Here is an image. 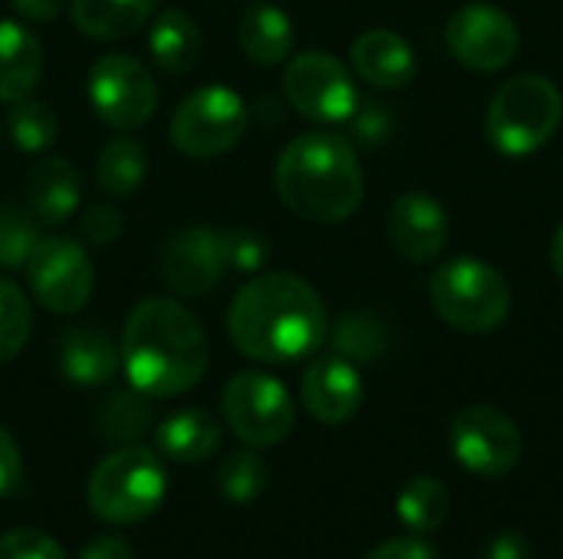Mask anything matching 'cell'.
Instances as JSON below:
<instances>
[{
    "instance_id": "6",
    "label": "cell",
    "mask_w": 563,
    "mask_h": 559,
    "mask_svg": "<svg viewBox=\"0 0 563 559\" xmlns=\"http://www.w3.org/2000/svg\"><path fill=\"white\" fill-rule=\"evenodd\" d=\"M165 468L152 448L122 445L89 474V507L109 524H142L165 501Z\"/></svg>"
},
{
    "instance_id": "40",
    "label": "cell",
    "mask_w": 563,
    "mask_h": 559,
    "mask_svg": "<svg viewBox=\"0 0 563 559\" xmlns=\"http://www.w3.org/2000/svg\"><path fill=\"white\" fill-rule=\"evenodd\" d=\"M79 559H135V554L122 537H96L82 547Z\"/></svg>"
},
{
    "instance_id": "18",
    "label": "cell",
    "mask_w": 563,
    "mask_h": 559,
    "mask_svg": "<svg viewBox=\"0 0 563 559\" xmlns=\"http://www.w3.org/2000/svg\"><path fill=\"white\" fill-rule=\"evenodd\" d=\"M59 372L82 389H96L112 382V376L122 366L119 346L109 339V333L96 329V326H76L59 339V353H56Z\"/></svg>"
},
{
    "instance_id": "36",
    "label": "cell",
    "mask_w": 563,
    "mask_h": 559,
    "mask_svg": "<svg viewBox=\"0 0 563 559\" xmlns=\"http://www.w3.org/2000/svg\"><path fill=\"white\" fill-rule=\"evenodd\" d=\"M366 559H442L432 544H426L422 537H399L389 540L383 547H376Z\"/></svg>"
},
{
    "instance_id": "32",
    "label": "cell",
    "mask_w": 563,
    "mask_h": 559,
    "mask_svg": "<svg viewBox=\"0 0 563 559\" xmlns=\"http://www.w3.org/2000/svg\"><path fill=\"white\" fill-rule=\"evenodd\" d=\"M30 339V303L26 293L0 277V362H10Z\"/></svg>"
},
{
    "instance_id": "28",
    "label": "cell",
    "mask_w": 563,
    "mask_h": 559,
    "mask_svg": "<svg viewBox=\"0 0 563 559\" xmlns=\"http://www.w3.org/2000/svg\"><path fill=\"white\" fill-rule=\"evenodd\" d=\"M330 339L336 356L350 362H376L389 346V329L376 313H346L336 320Z\"/></svg>"
},
{
    "instance_id": "31",
    "label": "cell",
    "mask_w": 563,
    "mask_h": 559,
    "mask_svg": "<svg viewBox=\"0 0 563 559\" xmlns=\"http://www.w3.org/2000/svg\"><path fill=\"white\" fill-rule=\"evenodd\" d=\"M218 488L231 504H251L267 491V465L254 451L231 455L218 471Z\"/></svg>"
},
{
    "instance_id": "35",
    "label": "cell",
    "mask_w": 563,
    "mask_h": 559,
    "mask_svg": "<svg viewBox=\"0 0 563 559\" xmlns=\"http://www.w3.org/2000/svg\"><path fill=\"white\" fill-rule=\"evenodd\" d=\"M79 231H82V237H86L92 247H109V244H115L119 234H122V217H119V211L109 208V204H92V208L82 214Z\"/></svg>"
},
{
    "instance_id": "5",
    "label": "cell",
    "mask_w": 563,
    "mask_h": 559,
    "mask_svg": "<svg viewBox=\"0 0 563 559\" xmlns=\"http://www.w3.org/2000/svg\"><path fill=\"white\" fill-rule=\"evenodd\" d=\"M429 297L442 323L468 336L495 333L511 313L508 280L478 257L445 260L429 280Z\"/></svg>"
},
{
    "instance_id": "23",
    "label": "cell",
    "mask_w": 563,
    "mask_h": 559,
    "mask_svg": "<svg viewBox=\"0 0 563 559\" xmlns=\"http://www.w3.org/2000/svg\"><path fill=\"white\" fill-rule=\"evenodd\" d=\"M221 445V425L205 409H185L158 425V451L172 461H205Z\"/></svg>"
},
{
    "instance_id": "4",
    "label": "cell",
    "mask_w": 563,
    "mask_h": 559,
    "mask_svg": "<svg viewBox=\"0 0 563 559\" xmlns=\"http://www.w3.org/2000/svg\"><path fill=\"white\" fill-rule=\"evenodd\" d=\"M563 122L561 89L538 72L498 86L485 112V135L505 158H528L544 148Z\"/></svg>"
},
{
    "instance_id": "22",
    "label": "cell",
    "mask_w": 563,
    "mask_h": 559,
    "mask_svg": "<svg viewBox=\"0 0 563 559\" xmlns=\"http://www.w3.org/2000/svg\"><path fill=\"white\" fill-rule=\"evenodd\" d=\"M69 10L79 33L92 40H122L152 20L155 0H73Z\"/></svg>"
},
{
    "instance_id": "38",
    "label": "cell",
    "mask_w": 563,
    "mask_h": 559,
    "mask_svg": "<svg viewBox=\"0 0 563 559\" xmlns=\"http://www.w3.org/2000/svg\"><path fill=\"white\" fill-rule=\"evenodd\" d=\"M20 471H23L20 451H16V445H13V438L0 428V497H7L10 491H16Z\"/></svg>"
},
{
    "instance_id": "34",
    "label": "cell",
    "mask_w": 563,
    "mask_h": 559,
    "mask_svg": "<svg viewBox=\"0 0 563 559\" xmlns=\"http://www.w3.org/2000/svg\"><path fill=\"white\" fill-rule=\"evenodd\" d=\"M0 559H66V554L49 534L20 527L0 537Z\"/></svg>"
},
{
    "instance_id": "7",
    "label": "cell",
    "mask_w": 563,
    "mask_h": 559,
    "mask_svg": "<svg viewBox=\"0 0 563 559\" xmlns=\"http://www.w3.org/2000/svg\"><path fill=\"white\" fill-rule=\"evenodd\" d=\"M172 145L188 158L231 152L247 132V105L228 86H201L185 96L172 115Z\"/></svg>"
},
{
    "instance_id": "16",
    "label": "cell",
    "mask_w": 563,
    "mask_h": 559,
    "mask_svg": "<svg viewBox=\"0 0 563 559\" xmlns=\"http://www.w3.org/2000/svg\"><path fill=\"white\" fill-rule=\"evenodd\" d=\"M300 395L307 412L323 425H343L350 422L363 405V379L356 366L343 356H323L317 359L300 382Z\"/></svg>"
},
{
    "instance_id": "24",
    "label": "cell",
    "mask_w": 563,
    "mask_h": 559,
    "mask_svg": "<svg viewBox=\"0 0 563 559\" xmlns=\"http://www.w3.org/2000/svg\"><path fill=\"white\" fill-rule=\"evenodd\" d=\"M238 40H241V49L254 63L277 66L294 49V23H290V16L284 10L257 3L251 10H244L241 26H238Z\"/></svg>"
},
{
    "instance_id": "20",
    "label": "cell",
    "mask_w": 563,
    "mask_h": 559,
    "mask_svg": "<svg viewBox=\"0 0 563 559\" xmlns=\"http://www.w3.org/2000/svg\"><path fill=\"white\" fill-rule=\"evenodd\" d=\"M43 72L40 40L16 20H0V102L26 99Z\"/></svg>"
},
{
    "instance_id": "1",
    "label": "cell",
    "mask_w": 563,
    "mask_h": 559,
    "mask_svg": "<svg viewBox=\"0 0 563 559\" xmlns=\"http://www.w3.org/2000/svg\"><path fill=\"white\" fill-rule=\"evenodd\" d=\"M228 336L247 359L297 362L323 343L327 306L303 277L261 273L231 300Z\"/></svg>"
},
{
    "instance_id": "13",
    "label": "cell",
    "mask_w": 563,
    "mask_h": 559,
    "mask_svg": "<svg viewBox=\"0 0 563 559\" xmlns=\"http://www.w3.org/2000/svg\"><path fill=\"white\" fill-rule=\"evenodd\" d=\"M449 53L475 69V72H498L511 66V59L521 49V33L511 13H505L495 3H465L449 16L445 26Z\"/></svg>"
},
{
    "instance_id": "29",
    "label": "cell",
    "mask_w": 563,
    "mask_h": 559,
    "mask_svg": "<svg viewBox=\"0 0 563 559\" xmlns=\"http://www.w3.org/2000/svg\"><path fill=\"white\" fill-rule=\"evenodd\" d=\"M7 132L20 152H46L56 142L59 122L46 102L20 99V102H13V109L7 115Z\"/></svg>"
},
{
    "instance_id": "8",
    "label": "cell",
    "mask_w": 563,
    "mask_h": 559,
    "mask_svg": "<svg viewBox=\"0 0 563 559\" xmlns=\"http://www.w3.org/2000/svg\"><path fill=\"white\" fill-rule=\"evenodd\" d=\"M231 432L251 448L280 445L294 432V399L280 379L267 372H238L221 395Z\"/></svg>"
},
{
    "instance_id": "42",
    "label": "cell",
    "mask_w": 563,
    "mask_h": 559,
    "mask_svg": "<svg viewBox=\"0 0 563 559\" xmlns=\"http://www.w3.org/2000/svg\"><path fill=\"white\" fill-rule=\"evenodd\" d=\"M551 264H554V273L563 280V224L554 234V244H551Z\"/></svg>"
},
{
    "instance_id": "33",
    "label": "cell",
    "mask_w": 563,
    "mask_h": 559,
    "mask_svg": "<svg viewBox=\"0 0 563 559\" xmlns=\"http://www.w3.org/2000/svg\"><path fill=\"white\" fill-rule=\"evenodd\" d=\"M271 257V244L261 231H251V227H241V231H228L224 234V260H228V270H238V273H257L264 270Z\"/></svg>"
},
{
    "instance_id": "10",
    "label": "cell",
    "mask_w": 563,
    "mask_h": 559,
    "mask_svg": "<svg viewBox=\"0 0 563 559\" xmlns=\"http://www.w3.org/2000/svg\"><path fill=\"white\" fill-rule=\"evenodd\" d=\"M449 445L455 461L478 478H505L521 461V428L495 405H468L452 418Z\"/></svg>"
},
{
    "instance_id": "15",
    "label": "cell",
    "mask_w": 563,
    "mask_h": 559,
    "mask_svg": "<svg viewBox=\"0 0 563 559\" xmlns=\"http://www.w3.org/2000/svg\"><path fill=\"white\" fill-rule=\"evenodd\" d=\"M386 234L399 257L412 264H432L449 244V214L435 198L409 191L393 201Z\"/></svg>"
},
{
    "instance_id": "21",
    "label": "cell",
    "mask_w": 563,
    "mask_h": 559,
    "mask_svg": "<svg viewBox=\"0 0 563 559\" xmlns=\"http://www.w3.org/2000/svg\"><path fill=\"white\" fill-rule=\"evenodd\" d=\"M148 49H152V59L172 72V76H181V72H191L198 63H201V30L198 23L185 13V10H162L155 20H152V30H148Z\"/></svg>"
},
{
    "instance_id": "30",
    "label": "cell",
    "mask_w": 563,
    "mask_h": 559,
    "mask_svg": "<svg viewBox=\"0 0 563 559\" xmlns=\"http://www.w3.org/2000/svg\"><path fill=\"white\" fill-rule=\"evenodd\" d=\"M40 224L26 208H0V267L3 270H23L30 254L40 244Z\"/></svg>"
},
{
    "instance_id": "25",
    "label": "cell",
    "mask_w": 563,
    "mask_h": 559,
    "mask_svg": "<svg viewBox=\"0 0 563 559\" xmlns=\"http://www.w3.org/2000/svg\"><path fill=\"white\" fill-rule=\"evenodd\" d=\"M148 171L145 148L132 135H112L99 152V188L112 198H129L142 188Z\"/></svg>"
},
{
    "instance_id": "2",
    "label": "cell",
    "mask_w": 563,
    "mask_h": 559,
    "mask_svg": "<svg viewBox=\"0 0 563 559\" xmlns=\"http://www.w3.org/2000/svg\"><path fill=\"white\" fill-rule=\"evenodd\" d=\"M119 356L129 385L148 399L188 392L201 382L211 359L198 320L168 297H148L129 313Z\"/></svg>"
},
{
    "instance_id": "17",
    "label": "cell",
    "mask_w": 563,
    "mask_h": 559,
    "mask_svg": "<svg viewBox=\"0 0 563 559\" xmlns=\"http://www.w3.org/2000/svg\"><path fill=\"white\" fill-rule=\"evenodd\" d=\"M350 59L363 82L376 89H402L416 79V49L396 30L376 26L356 36Z\"/></svg>"
},
{
    "instance_id": "12",
    "label": "cell",
    "mask_w": 563,
    "mask_h": 559,
    "mask_svg": "<svg viewBox=\"0 0 563 559\" xmlns=\"http://www.w3.org/2000/svg\"><path fill=\"white\" fill-rule=\"evenodd\" d=\"M26 280H30V293L59 316H73L79 313L89 297H92V264L89 254L79 241L69 237H43L36 244V250L26 260Z\"/></svg>"
},
{
    "instance_id": "14",
    "label": "cell",
    "mask_w": 563,
    "mask_h": 559,
    "mask_svg": "<svg viewBox=\"0 0 563 559\" xmlns=\"http://www.w3.org/2000/svg\"><path fill=\"white\" fill-rule=\"evenodd\" d=\"M158 270L172 293L185 300L208 297L228 270L224 234L208 231V227L175 231L158 250Z\"/></svg>"
},
{
    "instance_id": "41",
    "label": "cell",
    "mask_w": 563,
    "mask_h": 559,
    "mask_svg": "<svg viewBox=\"0 0 563 559\" xmlns=\"http://www.w3.org/2000/svg\"><path fill=\"white\" fill-rule=\"evenodd\" d=\"M63 3H66V0H13V7H16L26 20H36V23L53 20V16L63 10Z\"/></svg>"
},
{
    "instance_id": "39",
    "label": "cell",
    "mask_w": 563,
    "mask_h": 559,
    "mask_svg": "<svg viewBox=\"0 0 563 559\" xmlns=\"http://www.w3.org/2000/svg\"><path fill=\"white\" fill-rule=\"evenodd\" d=\"M482 559H531V544H528L525 534L505 530V534H498V537L485 547V557Z\"/></svg>"
},
{
    "instance_id": "9",
    "label": "cell",
    "mask_w": 563,
    "mask_h": 559,
    "mask_svg": "<svg viewBox=\"0 0 563 559\" xmlns=\"http://www.w3.org/2000/svg\"><path fill=\"white\" fill-rule=\"evenodd\" d=\"M86 92L92 112L115 132H132L145 125L158 105V86L152 72L125 53L102 56L89 69Z\"/></svg>"
},
{
    "instance_id": "3",
    "label": "cell",
    "mask_w": 563,
    "mask_h": 559,
    "mask_svg": "<svg viewBox=\"0 0 563 559\" xmlns=\"http://www.w3.org/2000/svg\"><path fill=\"white\" fill-rule=\"evenodd\" d=\"M274 185L280 201L303 221L336 224L363 204V168L350 138L303 132L277 158Z\"/></svg>"
},
{
    "instance_id": "27",
    "label": "cell",
    "mask_w": 563,
    "mask_h": 559,
    "mask_svg": "<svg viewBox=\"0 0 563 559\" xmlns=\"http://www.w3.org/2000/svg\"><path fill=\"white\" fill-rule=\"evenodd\" d=\"M449 511H452L449 491H445V484L435 481V478H412V481L402 488L399 501H396L399 521H402L412 534H419V537L439 530V527L445 524Z\"/></svg>"
},
{
    "instance_id": "19",
    "label": "cell",
    "mask_w": 563,
    "mask_h": 559,
    "mask_svg": "<svg viewBox=\"0 0 563 559\" xmlns=\"http://www.w3.org/2000/svg\"><path fill=\"white\" fill-rule=\"evenodd\" d=\"M30 214L43 224H63L79 208V175L66 158H43L26 178Z\"/></svg>"
},
{
    "instance_id": "11",
    "label": "cell",
    "mask_w": 563,
    "mask_h": 559,
    "mask_svg": "<svg viewBox=\"0 0 563 559\" xmlns=\"http://www.w3.org/2000/svg\"><path fill=\"white\" fill-rule=\"evenodd\" d=\"M284 92L290 105L313 122H346L360 109L350 69L323 49H307L287 63Z\"/></svg>"
},
{
    "instance_id": "26",
    "label": "cell",
    "mask_w": 563,
    "mask_h": 559,
    "mask_svg": "<svg viewBox=\"0 0 563 559\" xmlns=\"http://www.w3.org/2000/svg\"><path fill=\"white\" fill-rule=\"evenodd\" d=\"M152 425V402L139 389L112 392L99 409V435L112 445H135Z\"/></svg>"
},
{
    "instance_id": "37",
    "label": "cell",
    "mask_w": 563,
    "mask_h": 559,
    "mask_svg": "<svg viewBox=\"0 0 563 559\" xmlns=\"http://www.w3.org/2000/svg\"><path fill=\"white\" fill-rule=\"evenodd\" d=\"M353 128L360 142H379L389 132V115L383 112V105H363L353 112Z\"/></svg>"
}]
</instances>
